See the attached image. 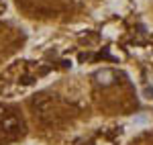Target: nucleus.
Returning a JSON list of instances; mask_svg holds the SVG:
<instances>
[{
	"mask_svg": "<svg viewBox=\"0 0 153 145\" xmlns=\"http://www.w3.org/2000/svg\"><path fill=\"white\" fill-rule=\"evenodd\" d=\"M25 133L23 119L8 106H0V135L4 139H14Z\"/></svg>",
	"mask_w": 153,
	"mask_h": 145,
	"instance_id": "f257e3e1",
	"label": "nucleus"
}]
</instances>
